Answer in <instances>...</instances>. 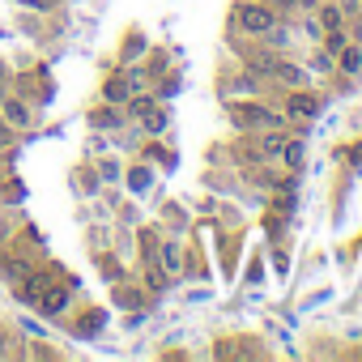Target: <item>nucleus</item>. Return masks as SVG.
Listing matches in <instances>:
<instances>
[{
    "mask_svg": "<svg viewBox=\"0 0 362 362\" xmlns=\"http://www.w3.org/2000/svg\"><path fill=\"white\" fill-rule=\"evenodd\" d=\"M9 354H13V345H9V332L0 328V358H9Z\"/></svg>",
    "mask_w": 362,
    "mask_h": 362,
    "instance_id": "25",
    "label": "nucleus"
},
{
    "mask_svg": "<svg viewBox=\"0 0 362 362\" xmlns=\"http://www.w3.org/2000/svg\"><path fill=\"white\" fill-rule=\"evenodd\" d=\"M103 179H119V166L115 162H103Z\"/></svg>",
    "mask_w": 362,
    "mask_h": 362,
    "instance_id": "26",
    "label": "nucleus"
},
{
    "mask_svg": "<svg viewBox=\"0 0 362 362\" xmlns=\"http://www.w3.org/2000/svg\"><path fill=\"white\" fill-rule=\"evenodd\" d=\"M145 286H149L153 294H162V290L170 286V277L162 273V264H149V269H145Z\"/></svg>",
    "mask_w": 362,
    "mask_h": 362,
    "instance_id": "18",
    "label": "nucleus"
},
{
    "mask_svg": "<svg viewBox=\"0 0 362 362\" xmlns=\"http://www.w3.org/2000/svg\"><path fill=\"white\" fill-rule=\"evenodd\" d=\"M226 115H230V124H235L243 136L264 132V128H286V124H290L286 111L269 107L264 98H226Z\"/></svg>",
    "mask_w": 362,
    "mask_h": 362,
    "instance_id": "1",
    "label": "nucleus"
},
{
    "mask_svg": "<svg viewBox=\"0 0 362 362\" xmlns=\"http://www.w3.org/2000/svg\"><path fill=\"white\" fill-rule=\"evenodd\" d=\"M260 43H264L269 52H290V43H294V30H290L286 22H273V26L260 35Z\"/></svg>",
    "mask_w": 362,
    "mask_h": 362,
    "instance_id": "16",
    "label": "nucleus"
},
{
    "mask_svg": "<svg viewBox=\"0 0 362 362\" xmlns=\"http://www.w3.org/2000/svg\"><path fill=\"white\" fill-rule=\"evenodd\" d=\"M128 98H132V86H128L124 69H115L111 77H103V103H111V107H124Z\"/></svg>",
    "mask_w": 362,
    "mask_h": 362,
    "instance_id": "7",
    "label": "nucleus"
},
{
    "mask_svg": "<svg viewBox=\"0 0 362 362\" xmlns=\"http://www.w3.org/2000/svg\"><path fill=\"white\" fill-rule=\"evenodd\" d=\"M337 73L341 77H362V43H345L341 52H337Z\"/></svg>",
    "mask_w": 362,
    "mask_h": 362,
    "instance_id": "12",
    "label": "nucleus"
},
{
    "mask_svg": "<svg viewBox=\"0 0 362 362\" xmlns=\"http://www.w3.org/2000/svg\"><path fill=\"white\" fill-rule=\"evenodd\" d=\"M145 47H149V43H145L141 35H128V39H124V64L136 60V56H145Z\"/></svg>",
    "mask_w": 362,
    "mask_h": 362,
    "instance_id": "20",
    "label": "nucleus"
},
{
    "mask_svg": "<svg viewBox=\"0 0 362 362\" xmlns=\"http://www.w3.org/2000/svg\"><path fill=\"white\" fill-rule=\"evenodd\" d=\"M0 119L9 128H18V132H26L35 124V111H30V103L22 94H0Z\"/></svg>",
    "mask_w": 362,
    "mask_h": 362,
    "instance_id": "5",
    "label": "nucleus"
},
{
    "mask_svg": "<svg viewBox=\"0 0 362 362\" xmlns=\"http://www.w3.org/2000/svg\"><path fill=\"white\" fill-rule=\"evenodd\" d=\"M260 90H264V81L243 64V69H235L226 81H222V98H260Z\"/></svg>",
    "mask_w": 362,
    "mask_h": 362,
    "instance_id": "4",
    "label": "nucleus"
},
{
    "mask_svg": "<svg viewBox=\"0 0 362 362\" xmlns=\"http://www.w3.org/2000/svg\"><path fill=\"white\" fill-rule=\"evenodd\" d=\"M303 39H307L311 47H315V43H324V26H320V18H315V13H307V18H303Z\"/></svg>",
    "mask_w": 362,
    "mask_h": 362,
    "instance_id": "17",
    "label": "nucleus"
},
{
    "mask_svg": "<svg viewBox=\"0 0 362 362\" xmlns=\"http://www.w3.org/2000/svg\"><path fill=\"white\" fill-rule=\"evenodd\" d=\"M303 69H307V73H315V77H337V56H332V52H328L324 43H315Z\"/></svg>",
    "mask_w": 362,
    "mask_h": 362,
    "instance_id": "10",
    "label": "nucleus"
},
{
    "mask_svg": "<svg viewBox=\"0 0 362 362\" xmlns=\"http://www.w3.org/2000/svg\"><path fill=\"white\" fill-rule=\"evenodd\" d=\"M22 9H39V13H52V9H60V0H18Z\"/></svg>",
    "mask_w": 362,
    "mask_h": 362,
    "instance_id": "22",
    "label": "nucleus"
},
{
    "mask_svg": "<svg viewBox=\"0 0 362 362\" xmlns=\"http://www.w3.org/2000/svg\"><path fill=\"white\" fill-rule=\"evenodd\" d=\"M9 141H13V128H9L5 119H0V145H9Z\"/></svg>",
    "mask_w": 362,
    "mask_h": 362,
    "instance_id": "27",
    "label": "nucleus"
},
{
    "mask_svg": "<svg viewBox=\"0 0 362 362\" xmlns=\"http://www.w3.org/2000/svg\"><path fill=\"white\" fill-rule=\"evenodd\" d=\"M158 260H162V273L175 281L179 273H184V252H179V243L175 239H162V247H158Z\"/></svg>",
    "mask_w": 362,
    "mask_h": 362,
    "instance_id": "15",
    "label": "nucleus"
},
{
    "mask_svg": "<svg viewBox=\"0 0 362 362\" xmlns=\"http://www.w3.org/2000/svg\"><path fill=\"white\" fill-rule=\"evenodd\" d=\"M303 162H307L303 136H286V145H281V153H277V166H281V170H303Z\"/></svg>",
    "mask_w": 362,
    "mask_h": 362,
    "instance_id": "11",
    "label": "nucleus"
},
{
    "mask_svg": "<svg viewBox=\"0 0 362 362\" xmlns=\"http://www.w3.org/2000/svg\"><path fill=\"white\" fill-rule=\"evenodd\" d=\"M345 43H349V26H341V30H328V35H324V47H328L332 56H337Z\"/></svg>",
    "mask_w": 362,
    "mask_h": 362,
    "instance_id": "19",
    "label": "nucleus"
},
{
    "mask_svg": "<svg viewBox=\"0 0 362 362\" xmlns=\"http://www.w3.org/2000/svg\"><path fill=\"white\" fill-rule=\"evenodd\" d=\"M136 124H141V136H162V132L170 128V115H166V107H162V103H153Z\"/></svg>",
    "mask_w": 362,
    "mask_h": 362,
    "instance_id": "14",
    "label": "nucleus"
},
{
    "mask_svg": "<svg viewBox=\"0 0 362 362\" xmlns=\"http://www.w3.org/2000/svg\"><path fill=\"white\" fill-rule=\"evenodd\" d=\"M35 307H39L43 315H52V320H60V315H64V311L73 307V290H69V286H56V281H47Z\"/></svg>",
    "mask_w": 362,
    "mask_h": 362,
    "instance_id": "6",
    "label": "nucleus"
},
{
    "mask_svg": "<svg viewBox=\"0 0 362 362\" xmlns=\"http://www.w3.org/2000/svg\"><path fill=\"white\" fill-rule=\"evenodd\" d=\"M281 111H286L290 124H311V119L324 111V94H315V90H307V86H294V90H286Z\"/></svg>",
    "mask_w": 362,
    "mask_h": 362,
    "instance_id": "3",
    "label": "nucleus"
},
{
    "mask_svg": "<svg viewBox=\"0 0 362 362\" xmlns=\"http://www.w3.org/2000/svg\"><path fill=\"white\" fill-rule=\"evenodd\" d=\"M30 269H35V264H30V256H18V252H5V256H0V277H5L9 286H18Z\"/></svg>",
    "mask_w": 362,
    "mask_h": 362,
    "instance_id": "13",
    "label": "nucleus"
},
{
    "mask_svg": "<svg viewBox=\"0 0 362 362\" xmlns=\"http://www.w3.org/2000/svg\"><path fill=\"white\" fill-rule=\"evenodd\" d=\"M47 281H52V273H43V269H30V273H26V277H22V281H18V286H13V294H18V298H22V303H30V307H35V303H39V294H43V286H47Z\"/></svg>",
    "mask_w": 362,
    "mask_h": 362,
    "instance_id": "8",
    "label": "nucleus"
},
{
    "mask_svg": "<svg viewBox=\"0 0 362 362\" xmlns=\"http://www.w3.org/2000/svg\"><path fill=\"white\" fill-rule=\"evenodd\" d=\"M149 179H153V175H149V166H132L128 188H132V192H145V188H149Z\"/></svg>",
    "mask_w": 362,
    "mask_h": 362,
    "instance_id": "21",
    "label": "nucleus"
},
{
    "mask_svg": "<svg viewBox=\"0 0 362 362\" xmlns=\"http://www.w3.org/2000/svg\"><path fill=\"white\" fill-rule=\"evenodd\" d=\"M264 5L277 13V18H286V13H294V0H264Z\"/></svg>",
    "mask_w": 362,
    "mask_h": 362,
    "instance_id": "24",
    "label": "nucleus"
},
{
    "mask_svg": "<svg viewBox=\"0 0 362 362\" xmlns=\"http://www.w3.org/2000/svg\"><path fill=\"white\" fill-rule=\"evenodd\" d=\"M337 5L345 9V22H354V18H362V0H337Z\"/></svg>",
    "mask_w": 362,
    "mask_h": 362,
    "instance_id": "23",
    "label": "nucleus"
},
{
    "mask_svg": "<svg viewBox=\"0 0 362 362\" xmlns=\"http://www.w3.org/2000/svg\"><path fill=\"white\" fill-rule=\"evenodd\" d=\"M273 22H281L264 0H239V5L230 9V30L235 35H243V39H260Z\"/></svg>",
    "mask_w": 362,
    "mask_h": 362,
    "instance_id": "2",
    "label": "nucleus"
},
{
    "mask_svg": "<svg viewBox=\"0 0 362 362\" xmlns=\"http://www.w3.org/2000/svg\"><path fill=\"white\" fill-rule=\"evenodd\" d=\"M124 119H128V115H124V107H111V103H98V107L90 111V128H94V132H103V128H107V132H115Z\"/></svg>",
    "mask_w": 362,
    "mask_h": 362,
    "instance_id": "9",
    "label": "nucleus"
}]
</instances>
